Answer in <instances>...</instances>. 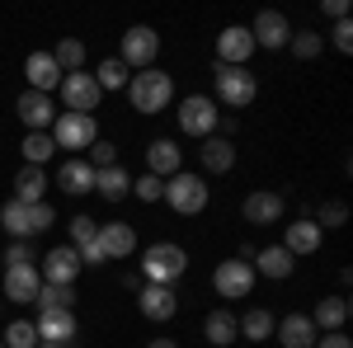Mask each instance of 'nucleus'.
<instances>
[{"label": "nucleus", "instance_id": "nucleus-39", "mask_svg": "<svg viewBox=\"0 0 353 348\" xmlns=\"http://www.w3.org/2000/svg\"><path fill=\"white\" fill-rule=\"evenodd\" d=\"M33 264H38V249L28 240H14L5 249V259H0V268H33Z\"/></svg>", "mask_w": 353, "mask_h": 348}, {"label": "nucleus", "instance_id": "nucleus-22", "mask_svg": "<svg viewBox=\"0 0 353 348\" xmlns=\"http://www.w3.org/2000/svg\"><path fill=\"white\" fill-rule=\"evenodd\" d=\"M273 334H278L283 348H316V339H321L311 316H283V320L273 325Z\"/></svg>", "mask_w": 353, "mask_h": 348}, {"label": "nucleus", "instance_id": "nucleus-30", "mask_svg": "<svg viewBox=\"0 0 353 348\" xmlns=\"http://www.w3.org/2000/svg\"><path fill=\"white\" fill-rule=\"evenodd\" d=\"M203 334H208V344L212 348H231L241 334H236V316L226 311V306H217V311H208V320H203Z\"/></svg>", "mask_w": 353, "mask_h": 348}, {"label": "nucleus", "instance_id": "nucleus-27", "mask_svg": "<svg viewBox=\"0 0 353 348\" xmlns=\"http://www.w3.org/2000/svg\"><path fill=\"white\" fill-rule=\"evenodd\" d=\"M94 193H99L104 203H123V198L132 193V174H128L123 165H109V170H94Z\"/></svg>", "mask_w": 353, "mask_h": 348}, {"label": "nucleus", "instance_id": "nucleus-35", "mask_svg": "<svg viewBox=\"0 0 353 348\" xmlns=\"http://www.w3.org/2000/svg\"><path fill=\"white\" fill-rule=\"evenodd\" d=\"M288 48H292V57H297V61H316V57L325 52V38H321L316 28H297V33L288 38Z\"/></svg>", "mask_w": 353, "mask_h": 348}, {"label": "nucleus", "instance_id": "nucleus-14", "mask_svg": "<svg viewBox=\"0 0 353 348\" xmlns=\"http://www.w3.org/2000/svg\"><path fill=\"white\" fill-rule=\"evenodd\" d=\"M14 113H19V123H24L28 132H48V127L57 123L52 94H38V90H24V94L14 99Z\"/></svg>", "mask_w": 353, "mask_h": 348}, {"label": "nucleus", "instance_id": "nucleus-18", "mask_svg": "<svg viewBox=\"0 0 353 348\" xmlns=\"http://www.w3.org/2000/svg\"><path fill=\"white\" fill-rule=\"evenodd\" d=\"M321 240H325V231H321L311 216L288 221V231H283V249H288L292 259H301V254H316V249H321Z\"/></svg>", "mask_w": 353, "mask_h": 348}, {"label": "nucleus", "instance_id": "nucleus-20", "mask_svg": "<svg viewBox=\"0 0 353 348\" xmlns=\"http://www.w3.org/2000/svg\"><path fill=\"white\" fill-rule=\"evenodd\" d=\"M99 249H104V259H132L137 254V231L128 221H104V226H99Z\"/></svg>", "mask_w": 353, "mask_h": 348}, {"label": "nucleus", "instance_id": "nucleus-34", "mask_svg": "<svg viewBox=\"0 0 353 348\" xmlns=\"http://www.w3.org/2000/svg\"><path fill=\"white\" fill-rule=\"evenodd\" d=\"M52 61L61 66V76L85 71V43H81V38H61V43L52 48Z\"/></svg>", "mask_w": 353, "mask_h": 348}, {"label": "nucleus", "instance_id": "nucleus-29", "mask_svg": "<svg viewBox=\"0 0 353 348\" xmlns=\"http://www.w3.org/2000/svg\"><path fill=\"white\" fill-rule=\"evenodd\" d=\"M273 311H264V306H254V311H245V316H236V334L241 339H250V344H264V339H273Z\"/></svg>", "mask_w": 353, "mask_h": 348}, {"label": "nucleus", "instance_id": "nucleus-3", "mask_svg": "<svg viewBox=\"0 0 353 348\" xmlns=\"http://www.w3.org/2000/svg\"><path fill=\"white\" fill-rule=\"evenodd\" d=\"M208 198H212L208 179H203V174H189V170L170 174V179H165V193H161V203H170L179 216H198L208 207Z\"/></svg>", "mask_w": 353, "mask_h": 348}, {"label": "nucleus", "instance_id": "nucleus-13", "mask_svg": "<svg viewBox=\"0 0 353 348\" xmlns=\"http://www.w3.org/2000/svg\"><path fill=\"white\" fill-rule=\"evenodd\" d=\"M250 38H254V48L283 52V48H288V38H292V24H288V14H278V10H259V14H254V24H250Z\"/></svg>", "mask_w": 353, "mask_h": 348}, {"label": "nucleus", "instance_id": "nucleus-36", "mask_svg": "<svg viewBox=\"0 0 353 348\" xmlns=\"http://www.w3.org/2000/svg\"><path fill=\"white\" fill-rule=\"evenodd\" d=\"M33 306H38V311H71V306H76V287H57V283H43Z\"/></svg>", "mask_w": 353, "mask_h": 348}, {"label": "nucleus", "instance_id": "nucleus-50", "mask_svg": "<svg viewBox=\"0 0 353 348\" xmlns=\"http://www.w3.org/2000/svg\"><path fill=\"white\" fill-rule=\"evenodd\" d=\"M0 348H5V344H0Z\"/></svg>", "mask_w": 353, "mask_h": 348}, {"label": "nucleus", "instance_id": "nucleus-48", "mask_svg": "<svg viewBox=\"0 0 353 348\" xmlns=\"http://www.w3.org/2000/svg\"><path fill=\"white\" fill-rule=\"evenodd\" d=\"M38 348H52V344H38Z\"/></svg>", "mask_w": 353, "mask_h": 348}, {"label": "nucleus", "instance_id": "nucleus-38", "mask_svg": "<svg viewBox=\"0 0 353 348\" xmlns=\"http://www.w3.org/2000/svg\"><path fill=\"white\" fill-rule=\"evenodd\" d=\"M321 231H339L344 221H349V203H339V198H330V203H321V216H311Z\"/></svg>", "mask_w": 353, "mask_h": 348}, {"label": "nucleus", "instance_id": "nucleus-7", "mask_svg": "<svg viewBox=\"0 0 353 348\" xmlns=\"http://www.w3.org/2000/svg\"><path fill=\"white\" fill-rule=\"evenodd\" d=\"M161 57V33L151 24H132L123 33V43H118V61L128 66V71H146L151 61Z\"/></svg>", "mask_w": 353, "mask_h": 348}, {"label": "nucleus", "instance_id": "nucleus-1", "mask_svg": "<svg viewBox=\"0 0 353 348\" xmlns=\"http://www.w3.org/2000/svg\"><path fill=\"white\" fill-rule=\"evenodd\" d=\"M189 273V249L174 240H156L141 249V278L156 283V287H174L179 278Z\"/></svg>", "mask_w": 353, "mask_h": 348}, {"label": "nucleus", "instance_id": "nucleus-10", "mask_svg": "<svg viewBox=\"0 0 353 348\" xmlns=\"http://www.w3.org/2000/svg\"><path fill=\"white\" fill-rule=\"evenodd\" d=\"M61 104H66V113H94L99 108V99H104V90L94 85V76L90 71H71V76H61Z\"/></svg>", "mask_w": 353, "mask_h": 348}, {"label": "nucleus", "instance_id": "nucleus-37", "mask_svg": "<svg viewBox=\"0 0 353 348\" xmlns=\"http://www.w3.org/2000/svg\"><path fill=\"white\" fill-rule=\"evenodd\" d=\"M0 344L5 348H38V329H33V320H10L5 334H0Z\"/></svg>", "mask_w": 353, "mask_h": 348}, {"label": "nucleus", "instance_id": "nucleus-26", "mask_svg": "<svg viewBox=\"0 0 353 348\" xmlns=\"http://www.w3.org/2000/svg\"><path fill=\"white\" fill-rule=\"evenodd\" d=\"M198 161H203V170H208V174H226V170L236 165V141H226V136L212 132L208 141H203Z\"/></svg>", "mask_w": 353, "mask_h": 348}, {"label": "nucleus", "instance_id": "nucleus-28", "mask_svg": "<svg viewBox=\"0 0 353 348\" xmlns=\"http://www.w3.org/2000/svg\"><path fill=\"white\" fill-rule=\"evenodd\" d=\"M43 193H48V170H38V165H24L19 174H14V203H43Z\"/></svg>", "mask_w": 353, "mask_h": 348}, {"label": "nucleus", "instance_id": "nucleus-9", "mask_svg": "<svg viewBox=\"0 0 353 348\" xmlns=\"http://www.w3.org/2000/svg\"><path fill=\"white\" fill-rule=\"evenodd\" d=\"M38 344H52V348H71L81 339V320H76V311H38Z\"/></svg>", "mask_w": 353, "mask_h": 348}, {"label": "nucleus", "instance_id": "nucleus-21", "mask_svg": "<svg viewBox=\"0 0 353 348\" xmlns=\"http://www.w3.org/2000/svg\"><path fill=\"white\" fill-rule=\"evenodd\" d=\"M24 76H28V90L52 94L57 85H61V66L52 61V52H28L24 57Z\"/></svg>", "mask_w": 353, "mask_h": 348}, {"label": "nucleus", "instance_id": "nucleus-19", "mask_svg": "<svg viewBox=\"0 0 353 348\" xmlns=\"http://www.w3.org/2000/svg\"><path fill=\"white\" fill-rule=\"evenodd\" d=\"M250 268H254V278H273V283H283V278H292L297 259H292L283 245H264V249H254Z\"/></svg>", "mask_w": 353, "mask_h": 348}, {"label": "nucleus", "instance_id": "nucleus-15", "mask_svg": "<svg viewBox=\"0 0 353 348\" xmlns=\"http://www.w3.org/2000/svg\"><path fill=\"white\" fill-rule=\"evenodd\" d=\"M241 216L250 226H278L283 216H288V203H283V193H273V188H259V193H250L241 203Z\"/></svg>", "mask_w": 353, "mask_h": 348}, {"label": "nucleus", "instance_id": "nucleus-2", "mask_svg": "<svg viewBox=\"0 0 353 348\" xmlns=\"http://www.w3.org/2000/svg\"><path fill=\"white\" fill-rule=\"evenodd\" d=\"M128 99H132L137 113H165L170 99H174V81H170V71L161 66H146V71H132V81H128Z\"/></svg>", "mask_w": 353, "mask_h": 348}, {"label": "nucleus", "instance_id": "nucleus-5", "mask_svg": "<svg viewBox=\"0 0 353 348\" xmlns=\"http://www.w3.org/2000/svg\"><path fill=\"white\" fill-rule=\"evenodd\" d=\"M174 118H179V132L198 136V141H208V136L217 132V123H221L217 99H208V94H184L179 108H174Z\"/></svg>", "mask_w": 353, "mask_h": 348}, {"label": "nucleus", "instance_id": "nucleus-4", "mask_svg": "<svg viewBox=\"0 0 353 348\" xmlns=\"http://www.w3.org/2000/svg\"><path fill=\"white\" fill-rule=\"evenodd\" d=\"M48 136L57 141V151H90L99 141V123H94V113H57Z\"/></svg>", "mask_w": 353, "mask_h": 348}, {"label": "nucleus", "instance_id": "nucleus-16", "mask_svg": "<svg viewBox=\"0 0 353 348\" xmlns=\"http://www.w3.org/2000/svg\"><path fill=\"white\" fill-rule=\"evenodd\" d=\"M137 311H141L151 325H165V320H174L179 296H174V287H156V283H146V287L137 292Z\"/></svg>", "mask_w": 353, "mask_h": 348}, {"label": "nucleus", "instance_id": "nucleus-12", "mask_svg": "<svg viewBox=\"0 0 353 348\" xmlns=\"http://www.w3.org/2000/svg\"><path fill=\"white\" fill-rule=\"evenodd\" d=\"M212 52H217V66H245L254 57V38H250L245 24H226L212 43Z\"/></svg>", "mask_w": 353, "mask_h": 348}, {"label": "nucleus", "instance_id": "nucleus-24", "mask_svg": "<svg viewBox=\"0 0 353 348\" xmlns=\"http://www.w3.org/2000/svg\"><path fill=\"white\" fill-rule=\"evenodd\" d=\"M57 184H61V193H94V170H90V161L85 156H71V161H61V170H57Z\"/></svg>", "mask_w": 353, "mask_h": 348}, {"label": "nucleus", "instance_id": "nucleus-11", "mask_svg": "<svg viewBox=\"0 0 353 348\" xmlns=\"http://www.w3.org/2000/svg\"><path fill=\"white\" fill-rule=\"evenodd\" d=\"M38 278H43V283H57V287H76V278H81V254H76L71 245L48 249V254L38 259Z\"/></svg>", "mask_w": 353, "mask_h": 348}, {"label": "nucleus", "instance_id": "nucleus-17", "mask_svg": "<svg viewBox=\"0 0 353 348\" xmlns=\"http://www.w3.org/2000/svg\"><path fill=\"white\" fill-rule=\"evenodd\" d=\"M0 283H5V296L0 301H19V306H33L38 301V287H43L38 264L33 268H0Z\"/></svg>", "mask_w": 353, "mask_h": 348}, {"label": "nucleus", "instance_id": "nucleus-45", "mask_svg": "<svg viewBox=\"0 0 353 348\" xmlns=\"http://www.w3.org/2000/svg\"><path fill=\"white\" fill-rule=\"evenodd\" d=\"M316 348H353V339L344 334V329H334V334H321V339H316Z\"/></svg>", "mask_w": 353, "mask_h": 348}, {"label": "nucleus", "instance_id": "nucleus-31", "mask_svg": "<svg viewBox=\"0 0 353 348\" xmlns=\"http://www.w3.org/2000/svg\"><path fill=\"white\" fill-rule=\"evenodd\" d=\"M0 231H10L14 240H33V212L24 203H5L0 207Z\"/></svg>", "mask_w": 353, "mask_h": 348}, {"label": "nucleus", "instance_id": "nucleus-40", "mask_svg": "<svg viewBox=\"0 0 353 348\" xmlns=\"http://www.w3.org/2000/svg\"><path fill=\"white\" fill-rule=\"evenodd\" d=\"M94 236H99V221H94V216H71V249H81V245H90L94 240Z\"/></svg>", "mask_w": 353, "mask_h": 348}, {"label": "nucleus", "instance_id": "nucleus-25", "mask_svg": "<svg viewBox=\"0 0 353 348\" xmlns=\"http://www.w3.org/2000/svg\"><path fill=\"white\" fill-rule=\"evenodd\" d=\"M311 325H316V334H334V329H344V325H349V296H325V301H316Z\"/></svg>", "mask_w": 353, "mask_h": 348}, {"label": "nucleus", "instance_id": "nucleus-47", "mask_svg": "<svg viewBox=\"0 0 353 348\" xmlns=\"http://www.w3.org/2000/svg\"><path fill=\"white\" fill-rule=\"evenodd\" d=\"M146 348H179V344H174V339H151Z\"/></svg>", "mask_w": 353, "mask_h": 348}, {"label": "nucleus", "instance_id": "nucleus-46", "mask_svg": "<svg viewBox=\"0 0 353 348\" xmlns=\"http://www.w3.org/2000/svg\"><path fill=\"white\" fill-rule=\"evenodd\" d=\"M321 10H325L334 24H339V19H349V0H321Z\"/></svg>", "mask_w": 353, "mask_h": 348}, {"label": "nucleus", "instance_id": "nucleus-44", "mask_svg": "<svg viewBox=\"0 0 353 348\" xmlns=\"http://www.w3.org/2000/svg\"><path fill=\"white\" fill-rule=\"evenodd\" d=\"M330 43H334L339 52H353V24L349 19H339V24L330 28Z\"/></svg>", "mask_w": 353, "mask_h": 348}, {"label": "nucleus", "instance_id": "nucleus-41", "mask_svg": "<svg viewBox=\"0 0 353 348\" xmlns=\"http://www.w3.org/2000/svg\"><path fill=\"white\" fill-rule=\"evenodd\" d=\"M85 161H90V170H109V165H118V146L99 136V141L90 146V156H85Z\"/></svg>", "mask_w": 353, "mask_h": 348}, {"label": "nucleus", "instance_id": "nucleus-23", "mask_svg": "<svg viewBox=\"0 0 353 348\" xmlns=\"http://www.w3.org/2000/svg\"><path fill=\"white\" fill-rule=\"evenodd\" d=\"M179 161H184V151L161 136V141H151L146 146V174H156V179H170V174H179Z\"/></svg>", "mask_w": 353, "mask_h": 348}, {"label": "nucleus", "instance_id": "nucleus-8", "mask_svg": "<svg viewBox=\"0 0 353 348\" xmlns=\"http://www.w3.org/2000/svg\"><path fill=\"white\" fill-rule=\"evenodd\" d=\"M212 292L221 301H245V296L254 292V268H250V259H221L212 268Z\"/></svg>", "mask_w": 353, "mask_h": 348}, {"label": "nucleus", "instance_id": "nucleus-43", "mask_svg": "<svg viewBox=\"0 0 353 348\" xmlns=\"http://www.w3.org/2000/svg\"><path fill=\"white\" fill-rule=\"evenodd\" d=\"M28 212H33V236H43V231H52V221H57L52 203H33Z\"/></svg>", "mask_w": 353, "mask_h": 348}, {"label": "nucleus", "instance_id": "nucleus-49", "mask_svg": "<svg viewBox=\"0 0 353 348\" xmlns=\"http://www.w3.org/2000/svg\"><path fill=\"white\" fill-rule=\"evenodd\" d=\"M0 311H5V301H0Z\"/></svg>", "mask_w": 353, "mask_h": 348}, {"label": "nucleus", "instance_id": "nucleus-32", "mask_svg": "<svg viewBox=\"0 0 353 348\" xmlns=\"http://www.w3.org/2000/svg\"><path fill=\"white\" fill-rule=\"evenodd\" d=\"M19 151H24V165H38V170H43V165L57 156V141L48 132H24V146H19Z\"/></svg>", "mask_w": 353, "mask_h": 348}, {"label": "nucleus", "instance_id": "nucleus-6", "mask_svg": "<svg viewBox=\"0 0 353 348\" xmlns=\"http://www.w3.org/2000/svg\"><path fill=\"white\" fill-rule=\"evenodd\" d=\"M212 90H217V104L250 108L254 94H259V81H254L245 66H217V71H212Z\"/></svg>", "mask_w": 353, "mask_h": 348}, {"label": "nucleus", "instance_id": "nucleus-42", "mask_svg": "<svg viewBox=\"0 0 353 348\" xmlns=\"http://www.w3.org/2000/svg\"><path fill=\"white\" fill-rule=\"evenodd\" d=\"M132 193L141 198V203H161L165 179H156V174H137V179H132Z\"/></svg>", "mask_w": 353, "mask_h": 348}, {"label": "nucleus", "instance_id": "nucleus-33", "mask_svg": "<svg viewBox=\"0 0 353 348\" xmlns=\"http://www.w3.org/2000/svg\"><path fill=\"white\" fill-rule=\"evenodd\" d=\"M128 81H132V71H128L118 57H104L99 71H94V85H99L104 94H109V90H128Z\"/></svg>", "mask_w": 353, "mask_h": 348}]
</instances>
